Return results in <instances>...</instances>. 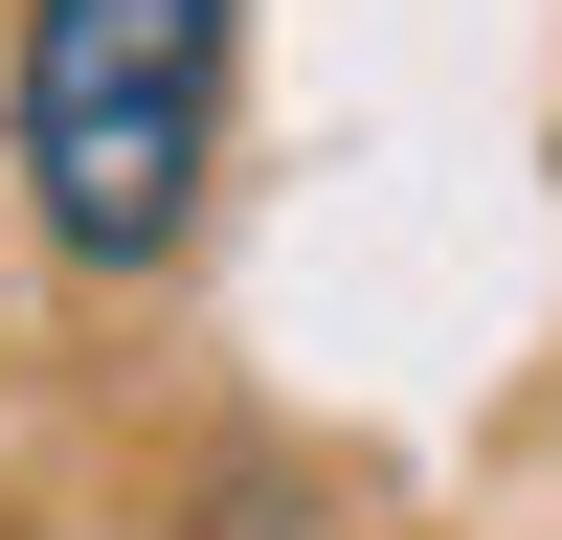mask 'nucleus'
<instances>
[{
    "label": "nucleus",
    "instance_id": "1",
    "mask_svg": "<svg viewBox=\"0 0 562 540\" xmlns=\"http://www.w3.org/2000/svg\"><path fill=\"white\" fill-rule=\"evenodd\" d=\"M225 68H248V0H23V45H0V158H23V225L90 293H135V270L203 248Z\"/></svg>",
    "mask_w": 562,
    "mask_h": 540
}]
</instances>
